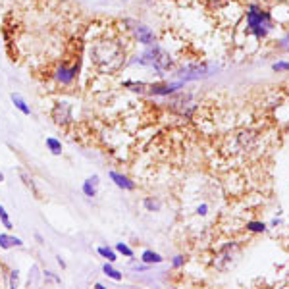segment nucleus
I'll return each mask as SVG.
<instances>
[{"label": "nucleus", "instance_id": "f257e3e1", "mask_svg": "<svg viewBox=\"0 0 289 289\" xmlns=\"http://www.w3.org/2000/svg\"><path fill=\"white\" fill-rule=\"evenodd\" d=\"M91 62L101 73L120 72L126 64V50L120 41L114 39H97L91 44Z\"/></svg>", "mask_w": 289, "mask_h": 289}, {"label": "nucleus", "instance_id": "f03ea898", "mask_svg": "<svg viewBox=\"0 0 289 289\" xmlns=\"http://www.w3.org/2000/svg\"><path fill=\"white\" fill-rule=\"evenodd\" d=\"M133 64H141V66H150V68H154L158 73H164L168 72L170 68H172V56L166 52V50H162L160 46L156 44H148L146 48H144L143 56L141 58H135L133 60Z\"/></svg>", "mask_w": 289, "mask_h": 289}, {"label": "nucleus", "instance_id": "7ed1b4c3", "mask_svg": "<svg viewBox=\"0 0 289 289\" xmlns=\"http://www.w3.org/2000/svg\"><path fill=\"white\" fill-rule=\"evenodd\" d=\"M247 27L249 31L255 35V37H266L268 35V31L272 29V17L270 14L266 12V10H262L259 6H249V10H247Z\"/></svg>", "mask_w": 289, "mask_h": 289}, {"label": "nucleus", "instance_id": "20e7f679", "mask_svg": "<svg viewBox=\"0 0 289 289\" xmlns=\"http://www.w3.org/2000/svg\"><path fill=\"white\" fill-rule=\"evenodd\" d=\"M79 68H81V60L79 58L73 64L62 62L56 68V72H54V79H56L58 83H62V85H70V83H73V79L77 77Z\"/></svg>", "mask_w": 289, "mask_h": 289}, {"label": "nucleus", "instance_id": "39448f33", "mask_svg": "<svg viewBox=\"0 0 289 289\" xmlns=\"http://www.w3.org/2000/svg\"><path fill=\"white\" fill-rule=\"evenodd\" d=\"M210 70H212V66H208V64H189L185 68H181L177 75L181 81H193V79H202V77L210 75L212 73Z\"/></svg>", "mask_w": 289, "mask_h": 289}, {"label": "nucleus", "instance_id": "423d86ee", "mask_svg": "<svg viewBox=\"0 0 289 289\" xmlns=\"http://www.w3.org/2000/svg\"><path fill=\"white\" fill-rule=\"evenodd\" d=\"M239 255V245L237 243H228V245L222 247V251L218 253L216 260H214V266H216L218 270H228L230 268V264L235 260V257Z\"/></svg>", "mask_w": 289, "mask_h": 289}, {"label": "nucleus", "instance_id": "0eeeda50", "mask_svg": "<svg viewBox=\"0 0 289 289\" xmlns=\"http://www.w3.org/2000/svg\"><path fill=\"white\" fill-rule=\"evenodd\" d=\"M126 23H130L128 27L131 29V33H133V37L139 41V43H143L144 46H148V44H154L156 41V37H154V33H152V29H148L146 25L143 23H139V21H133V19H124Z\"/></svg>", "mask_w": 289, "mask_h": 289}, {"label": "nucleus", "instance_id": "6e6552de", "mask_svg": "<svg viewBox=\"0 0 289 289\" xmlns=\"http://www.w3.org/2000/svg\"><path fill=\"white\" fill-rule=\"evenodd\" d=\"M170 108L181 116H191V112L195 110V104L191 102V95H183L181 93V95L170 99Z\"/></svg>", "mask_w": 289, "mask_h": 289}, {"label": "nucleus", "instance_id": "1a4fd4ad", "mask_svg": "<svg viewBox=\"0 0 289 289\" xmlns=\"http://www.w3.org/2000/svg\"><path fill=\"white\" fill-rule=\"evenodd\" d=\"M52 120L58 126H68L72 120V106L70 102H56V106L52 108Z\"/></svg>", "mask_w": 289, "mask_h": 289}, {"label": "nucleus", "instance_id": "9d476101", "mask_svg": "<svg viewBox=\"0 0 289 289\" xmlns=\"http://www.w3.org/2000/svg\"><path fill=\"white\" fill-rule=\"evenodd\" d=\"M181 85H183V81H177V83H150V85H146V93L168 97V95H173L175 91H179Z\"/></svg>", "mask_w": 289, "mask_h": 289}, {"label": "nucleus", "instance_id": "9b49d317", "mask_svg": "<svg viewBox=\"0 0 289 289\" xmlns=\"http://www.w3.org/2000/svg\"><path fill=\"white\" fill-rule=\"evenodd\" d=\"M110 177H112V181H114L118 187L126 189V191H133V189H135V183H133L131 179H128L126 175H122V173L110 172Z\"/></svg>", "mask_w": 289, "mask_h": 289}, {"label": "nucleus", "instance_id": "f8f14e48", "mask_svg": "<svg viewBox=\"0 0 289 289\" xmlns=\"http://www.w3.org/2000/svg\"><path fill=\"white\" fill-rule=\"evenodd\" d=\"M21 239H17V237H12V235H8V233H0V247L2 249H10V247H21Z\"/></svg>", "mask_w": 289, "mask_h": 289}, {"label": "nucleus", "instance_id": "ddd939ff", "mask_svg": "<svg viewBox=\"0 0 289 289\" xmlns=\"http://www.w3.org/2000/svg\"><path fill=\"white\" fill-rule=\"evenodd\" d=\"M97 185H99V175L89 177L85 183H83V193H85L87 197H95L97 195Z\"/></svg>", "mask_w": 289, "mask_h": 289}, {"label": "nucleus", "instance_id": "4468645a", "mask_svg": "<svg viewBox=\"0 0 289 289\" xmlns=\"http://www.w3.org/2000/svg\"><path fill=\"white\" fill-rule=\"evenodd\" d=\"M12 102H14V106L15 108H19V110H21V112H23V114H31V108H29L27 104H25V101H23V99H21V97H19V95H12Z\"/></svg>", "mask_w": 289, "mask_h": 289}, {"label": "nucleus", "instance_id": "2eb2a0df", "mask_svg": "<svg viewBox=\"0 0 289 289\" xmlns=\"http://www.w3.org/2000/svg\"><path fill=\"white\" fill-rule=\"evenodd\" d=\"M143 262H146V264H158V262H162V257H160L158 253H154V251H144Z\"/></svg>", "mask_w": 289, "mask_h": 289}, {"label": "nucleus", "instance_id": "dca6fc26", "mask_svg": "<svg viewBox=\"0 0 289 289\" xmlns=\"http://www.w3.org/2000/svg\"><path fill=\"white\" fill-rule=\"evenodd\" d=\"M46 146L50 148L52 154H62V143L58 139H54V137H48L46 139Z\"/></svg>", "mask_w": 289, "mask_h": 289}, {"label": "nucleus", "instance_id": "f3484780", "mask_svg": "<svg viewBox=\"0 0 289 289\" xmlns=\"http://www.w3.org/2000/svg\"><path fill=\"white\" fill-rule=\"evenodd\" d=\"M102 272L108 276V278H112V280H116V282H120L122 280V274L116 270V268H112L110 264H104V268H102Z\"/></svg>", "mask_w": 289, "mask_h": 289}, {"label": "nucleus", "instance_id": "a211bd4d", "mask_svg": "<svg viewBox=\"0 0 289 289\" xmlns=\"http://www.w3.org/2000/svg\"><path fill=\"white\" fill-rule=\"evenodd\" d=\"M99 255L104 257L108 262H114L116 260V253L112 251V249H108V247H101V249H99Z\"/></svg>", "mask_w": 289, "mask_h": 289}, {"label": "nucleus", "instance_id": "6ab92c4d", "mask_svg": "<svg viewBox=\"0 0 289 289\" xmlns=\"http://www.w3.org/2000/svg\"><path fill=\"white\" fill-rule=\"evenodd\" d=\"M0 220H2V224H4L6 230H12V228H14L12 222H10V216H8L6 210H4V206H0Z\"/></svg>", "mask_w": 289, "mask_h": 289}, {"label": "nucleus", "instance_id": "aec40b11", "mask_svg": "<svg viewBox=\"0 0 289 289\" xmlns=\"http://www.w3.org/2000/svg\"><path fill=\"white\" fill-rule=\"evenodd\" d=\"M144 208L150 210V212H154V210H158L160 208V202L154 201V199H144Z\"/></svg>", "mask_w": 289, "mask_h": 289}, {"label": "nucleus", "instance_id": "412c9836", "mask_svg": "<svg viewBox=\"0 0 289 289\" xmlns=\"http://www.w3.org/2000/svg\"><path fill=\"white\" fill-rule=\"evenodd\" d=\"M206 2H208V6H210L212 10H220V8H224L230 0H206Z\"/></svg>", "mask_w": 289, "mask_h": 289}, {"label": "nucleus", "instance_id": "4be33fe9", "mask_svg": "<svg viewBox=\"0 0 289 289\" xmlns=\"http://www.w3.org/2000/svg\"><path fill=\"white\" fill-rule=\"evenodd\" d=\"M21 177H23V181H25V185H27V187L31 189V191H33L35 195H39V191H37V187H35V183H33V179L29 177L27 173H25V172H21Z\"/></svg>", "mask_w": 289, "mask_h": 289}, {"label": "nucleus", "instance_id": "5701e85b", "mask_svg": "<svg viewBox=\"0 0 289 289\" xmlns=\"http://www.w3.org/2000/svg\"><path fill=\"white\" fill-rule=\"evenodd\" d=\"M116 251L122 253V255H126V257H133V251H131L128 245H124V243H118V245H116Z\"/></svg>", "mask_w": 289, "mask_h": 289}, {"label": "nucleus", "instance_id": "b1692460", "mask_svg": "<svg viewBox=\"0 0 289 289\" xmlns=\"http://www.w3.org/2000/svg\"><path fill=\"white\" fill-rule=\"evenodd\" d=\"M247 230H251V231H264V230H266V226H264V224H260V222H251V224L247 226Z\"/></svg>", "mask_w": 289, "mask_h": 289}, {"label": "nucleus", "instance_id": "393cba45", "mask_svg": "<svg viewBox=\"0 0 289 289\" xmlns=\"http://www.w3.org/2000/svg\"><path fill=\"white\" fill-rule=\"evenodd\" d=\"M276 72H289V62H278L274 64Z\"/></svg>", "mask_w": 289, "mask_h": 289}, {"label": "nucleus", "instance_id": "a878e982", "mask_svg": "<svg viewBox=\"0 0 289 289\" xmlns=\"http://www.w3.org/2000/svg\"><path fill=\"white\" fill-rule=\"evenodd\" d=\"M10 288H17V270H12L10 274Z\"/></svg>", "mask_w": 289, "mask_h": 289}, {"label": "nucleus", "instance_id": "bb28decb", "mask_svg": "<svg viewBox=\"0 0 289 289\" xmlns=\"http://www.w3.org/2000/svg\"><path fill=\"white\" fill-rule=\"evenodd\" d=\"M280 48H284V50H289V35L284 39V41H280Z\"/></svg>", "mask_w": 289, "mask_h": 289}, {"label": "nucleus", "instance_id": "cd10ccee", "mask_svg": "<svg viewBox=\"0 0 289 289\" xmlns=\"http://www.w3.org/2000/svg\"><path fill=\"white\" fill-rule=\"evenodd\" d=\"M183 262H185V257H175L173 259V266H181Z\"/></svg>", "mask_w": 289, "mask_h": 289}, {"label": "nucleus", "instance_id": "c85d7f7f", "mask_svg": "<svg viewBox=\"0 0 289 289\" xmlns=\"http://www.w3.org/2000/svg\"><path fill=\"white\" fill-rule=\"evenodd\" d=\"M197 212H199V214H206V206H204V204L199 206V210H197Z\"/></svg>", "mask_w": 289, "mask_h": 289}, {"label": "nucleus", "instance_id": "c756f323", "mask_svg": "<svg viewBox=\"0 0 289 289\" xmlns=\"http://www.w3.org/2000/svg\"><path fill=\"white\" fill-rule=\"evenodd\" d=\"M0 181H4V175H2V173H0Z\"/></svg>", "mask_w": 289, "mask_h": 289}]
</instances>
